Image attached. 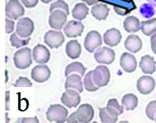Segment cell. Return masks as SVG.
Listing matches in <instances>:
<instances>
[{"instance_id":"obj_44","label":"cell","mask_w":156,"mask_h":123,"mask_svg":"<svg viewBox=\"0 0 156 123\" xmlns=\"http://www.w3.org/2000/svg\"><path fill=\"white\" fill-rule=\"evenodd\" d=\"M154 120H155V121L156 122V115H155V119H154Z\"/></svg>"},{"instance_id":"obj_27","label":"cell","mask_w":156,"mask_h":123,"mask_svg":"<svg viewBox=\"0 0 156 123\" xmlns=\"http://www.w3.org/2000/svg\"><path fill=\"white\" fill-rule=\"evenodd\" d=\"M122 104L126 110H133L137 106L138 99L134 94H126L123 97Z\"/></svg>"},{"instance_id":"obj_6","label":"cell","mask_w":156,"mask_h":123,"mask_svg":"<svg viewBox=\"0 0 156 123\" xmlns=\"http://www.w3.org/2000/svg\"><path fill=\"white\" fill-rule=\"evenodd\" d=\"M34 29V24L32 19L29 18L24 17L18 19L16 28V33L22 39L30 38Z\"/></svg>"},{"instance_id":"obj_13","label":"cell","mask_w":156,"mask_h":123,"mask_svg":"<svg viewBox=\"0 0 156 123\" xmlns=\"http://www.w3.org/2000/svg\"><path fill=\"white\" fill-rule=\"evenodd\" d=\"M80 100L79 92L73 89H67L61 97L62 103L69 108L76 107L80 104Z\"/></svg>"},{"instance_id":"obj_2","label":"cell","mask_w":156,"mask_h":123,"mask_svg":"<svg viewBox=\"0 0 156 123\" xmlns=\"http://www.w3.org/2000/svg\"><path fill=\"white\" fill-rule=\"evenodd\" d=\"M94 117V110L93 107L84 104L79 106L78 110L74 112L67 119V122H81L88 123L91 121Z\"/></svg>"},{"instance_id":"obj_25","label":"cell","mask_w":156,"mask_h":123,"mask_svg":"<svg viewBox=\"0 0 156 123\" xmlns=\"http://www.w3.org/2000/svg\"><path fill=\"white\" fill-rule=\"evenodd\" d=\"M89 13V8L84 3H77L72 10V16L73 18L82 21L86 18Z\"/></svg>"},{"instance_id":"obj_34","label":"cell","mask_w":156,"mask_h":123,"mask_svg":"<svg viewBox=\"0 0 156 123\" xmlns=\"http://www.w3.org/2000/svg\"><path fill=\"white\" fill-rule=\"evenodd\" d=\"M13 86L19 88V87H31L33 86V83L31 81L26 77H19V78L15 81V83L12 85Z\"/></svg>"},{"instance_id":"obj_8","label":"cell","mask_w":156,"mask_h":123,"mask_svg":"<svg viewBox=\"0 0 156 123\" xmlns=\"http://www.w3.org/2000/svg\"><path fill=\"white\" fill-rule=\"evenodd\" d=\"M25 9L19 0H9L5 6V15L9 19L16 20L22 18Z\"/></svg>"},{"instance_id":"obj_40","label":"cell","mask_w":156,"mask_h":123,"mask_svg":"<svg viewBox=\"0 0 156 123\" xmlns=\"http://www.w3.org/2000/svg\"><path fill=\"white\" fill-rule=\"evenodd\" d=\"M10 93L9 91L5 92V110H9V102H10Z\"/></svg>"},{"instance_id":"obj_11","label":"cell","mask_w":156,"mask_h":123,"mask_svg":"<svg viewBox=\"0 0 156 123\" xmlns=\"http://www.w3.org/2000/svg\"><path fill=\"white\" fill-rule=\"evenodd\" d=\"M96 61L98 63L110 65L112 64L115 58L114 51L108 47H101L98 48L94 55Z\"/></svg>"},{"instance_id":"obj_18","label":"cell","mask_w":156,"mask_h":123,"mask_svg":"<svg viewBox=\"0 0 156 123\" xmlns=\"http://www.w3.org/2000/svg\"><path fill=\"white\" fill-rule=\"evenodd\" d=\"M122 35L119 30L111 28L104 34V42L110 47H115L121 42Z\"/></svg>"},{"instance_id":"obj_36","label":"cell","mask_w":156,"mask_h":123,"mask_svg":"<svg viewBox=\"0 0 156 123\" xmlns=\"http://www.w3.org/2000/svg\"><path fill=\"white\" fill-rule=\"evenodd\" d=\"M15 27V22L14 20L9 19L7 18H5V32L7 34L12 33Z\"/></svg>"},{"instance_id":"obj_28","label":"cell","mask_w":156,"mask_h":123,"mask_svg":"<svg viewBox=\"0 0 156 123\" xmlns=\"http://www.w3.org/2000/svg\"><path fill=\"white\" fill-rule=\"evenodd\" d=\"M106 110L112 115L118 117L123 113L124 107L119 105L117 99H112L109 100L107 105Z\"/></svg>"},{"instance_id":"obj_12","label":"cell","mask_w":156,"mask_h":123,"mask_svg":"<svg viewBox=\"0 0 156 123\" xmlns=\"http://www.w3.org/2000/svg\"><path fill=\"white\" fill-rule=\"evenodd\" d=\"M102 41L101 34L95 30L90 32L87 34L84 41V47L87 51L93 53L96 48L102 45Z\"/></svg>"},{"instance_id":"obj_16","label":"cell","mask_w":156,"mask_h":123,"mask_svg":"<svg viewBox=\"0 0 156 123\" xmlns=\"http://www.w3.org/2000/svg\"><path fill=\"white\" fill-rule=\"evenodd\" d=\"M155 86V80L152 77L144 75L137 81V88L140 93L147 95L154 90Z\"/></svg>"},{"instance_id":"obj_5","label":"cell","mask_w":156,"mask_h":123,"mask_svg":"<svg viewBox=\"0 0 156 123\" xmlns=\"http://www.w3.org/2000/svg\"><path fill=\"white\" fill-rule=\"evenodd\" d=\"M68 111L67 108L59 104L52 105L46 112V118L49 122L62 123L67 121Z\"/></svg>"},{"instance_id":"obj_17","label":"cell","mask_w":156,"mask_h":123,"mask_svg":"<svg viewBox=\"0 0 156 123\" xmlns=\"http://www.w3.org/2000/svg\"><path fill=\"white\" fill-rule=\"evenodd\" d=\"M120 65L122 68L128 73H131L137 68V61L135 56L125 52L121 57Z\"/></svg>"},{"instance_id":"obj_20","label":"cell","mask_w":156,"mask_h":123,"mask_svg":"<svg viewBox=\"0 0 156 123\" xmlns=\"http://www.w3.org/2000/svg\"><path fill=\"white\" fill-rule=\"evenodd\" d=\"M142 41L138 35H130L127 38L124 46L125 48L132 53H137L142 48Z\"/></svg>"},{"instance_id":"obj_24","label":"cell","mask_w":156,"mask_h":123,"mask_svg":"<svg viewBox=\"0 0 156 123\" xmlns=\"http://www.w3.org/2000/svg\"><path fill=\"white\" fill-rule=\"evenodd\" d=\"M124 28L129 33L137 32L141 29L139 20L135 16H128L124 22Z\"/></svg>"},{"instance_id":"obj_38","label":"cell","mask_w":156,"mask_h":123,"mask_svg":"<svg viewBox=\"0 0 156 123\" xmlns=\"http://www.w3.org/2000/svg\"><path fill=\"white\" fill-rule=\"evenodd\" d=\"M21 122H38L37 117H27V118H21Z\"/></svg>"},{"instance_id":"obj_4","label":"cell","mask_w":156,"mask_h":123,"mask_svg":"<svg viewBox=\"0 0 156 123\" xmlns=\"http://www.w3.org/2000/svg\"><path fill=\"white\" fill-rule=\"evenodd\" d=\"M98 2L111 5L115 12L122 16H126L137 8L133 0H98Z\"/></svg>"},{"instance_id":"obj_22","label":"cell","mask_w":156,"mask_h":123,"mask_svg":"<svg viewBox=\"0 0 156 123\" xmlns=\"http://www.w3.org/2000/svg\"><path fill=\"white\" fill-rule=\"evenodd\" d=\"M66 52L67 56L71 59H77L81 54V45L77 40L69 41L66 45Z\"/></svg>"},{"instance_id":"obj_30","label":"cell","mask_w":156,"mask_h":123,"mask_svg":"<svg viewBox=\"0 0 156 123\" xmlns=\"http://www.w3.org/2000/svg\"><path fill=\"white\" fill-rule=\"evenodd\" d=\"M30 38H29L27 39H22L20 38L16 32L13 33L10 35L9 38L10 44H11L12 47L16 48H19L20 47L27 45L30 42Z\"/></svg>"},{"instance_id":"obj_39","label":"cell","mask_w":156,"mask_h":123,"mask_svg":"<svg viewBox=\"0 0 156 123\" xmlns=\"http://www.w3.org/2000/svg\"><path fill=\"white\" fill-rule=\"evenodd\" d=\"M150 42H151L152 50L154 52V53L156 54V33L154 34L151 37Z\"/></svg>"},{"instance_id":"obj_37","label":"cell","mask_w":156,"mask_h":123,"mask_svg":"<svg viewBox=\"0 0 156 123\" xmlns=\"http://www.w3.org/2000/svg\"><path fill=\"white\" fill-rule=\"evenodd\" d=\"M20 1L26 8L34 7L38 3V0H20Z\"/></svg>"},{"instance_id":"obj_21","label":"cell","mask_w":156,"mask_h":123,"mask_svg":"<svg viewBox=\"0 0 156 123\" xmlns=\"http://www.w3.org/2000/svg\"><path fill=\"white\" fill-rule=\"evenodd\" d=\"M155 65L156 62L154 61V58L147 55L141 58L139 66L144 74H152L155 71Z\"/></svg>"},{"instance_id":"obj_10","label":"cell","mask_w":156,"mask_h":123,"mask_svg":"<svg viewBox=\"0 0 156 123\" xmlns=\"http://www.w3.org/2000/svg\"><path fill=\"white\" fill-rule=\"evenodd\" d=\"M31 78L36 83H42L48 81L51 76V70L47 65H36L31 70Z\"/></svg>"},{"instance_id":"obj_29","label":"cell","mask_w":156,"mask_h":123,"mask_svg":"<svg viewBox=\"0 0 156 123\" xmlns=\"http://www.w3.org/2000/svg\"><path fill=\"white\" fill-rule=\"evenodd\" d=\"M141 30L147 36H150L156 32V18L141 22Z\"/></svg>"},{"instance_id":"obj_32","label":"cell","mask_w":156,"mask_h":123,"mask_svg":"<svg viewBox=\"0 0 156 123\" xmlns=\"http://www.w3.org/2000/svg\"><path fill=\"white\" fill-rule=\"evenodd\" d=\"M140 13H141L143 18H150L154 16L155 12L152 5L144 3L142 5L141 8H140Z\"/></svg>"},{"instance_id":"obj_35","label":"cell","mask_w":156,"mask_h":123,"mask_svg":"<svg viewBox=\"0 0 156 123\" xmlns=\"http://www.w3.org/2000/svg\"><path fill=\"white\" fill-rule=\"evenodd\" d=\"M146 114L150 119L154 120L156 115V101L150 102L146 108Z\"/></svg>"},{"instance_id":"obj_7","label":"cell","mask_w":156,"mask_h":123,"mask_svg":"<svg viewBox=\"0 0 156 123\" xmlns=\"http://www.w3.org/2000/svg\"><path fill=\"white\" fill-rule=\"evenodd\" d=\"M91 79L98 88L106 86L110 79V70L105 66H98L95 70H91Z\"/></svg>"},{"instance_id":"obj_1","label":"cell","mask_w":156,"mask_h":123,"mask_svg":"<svg viewBox=\"0 0 156 123\" xmlns=\"http://www.w3.org/2000/svg\"><path fill=\"white\" fill-rule=\"evenodd\" d=\"M49 11L50 27L55 30H61L66 23L67 16L69 14L68 5L63 0H58L51 5Z\"/></svg>"},{"instance_id":"obj_19","label":"cell","mask_w":156,"mask_h":123,"mask_svg":"<svg viewBox=\"0 0 156 123\" xmlns=\"http://www.w3.org/2000/svg\"><path fill=\"white\" fill-rule=\"evenodd\" d=\"M67 79L65 83V88L73 89L79 93L83 91L82 77L78 74H71L66 77Z\"/></svg>"},{"instance_id":"obj_9","label":"cell","mask_w":156,"mask_h":123,"mask_svg":"<svg viewBox=\"0 0 156 123\" xmlns=\"http://www.w3.org/2000/svg\"><path fill=\"white\" fill-rule=\"evenodd\" d=\"M64 35L61 31L49 30L44 35V43L51 48H58L64 43Z\"/></svg>"},{"instance_id":"obj_33","label":"cell","mask_w":156,"mask_h":123,"mask_svg":"<svg viewBox=\"0 0 156 123\" xmlns=\"http://www.w3.org/2000/svg\"><path fill=\"white\" fill-rule=\"evenodd\" d=\"M84 85L86 90L89 91H95L99 88L94 84L91 79V71L86 75L84 79Z\"/></svg>"},{"instance_id":"obj_31","label":"cell","mask_w":156,"mask_h":123,"mask_svg":"<svg viewBox=\"0 0 156 123\" xmlns=\"http://www.w3.org/2000/svg\"><path fill=\"white\" fill-rule=\"evenodd\" d=\"M99 116L101 118V121L102 122H116L118 119V117L113 116L110 114L106 110V108H100Z\"/></svg>"},{"instance_id":"obj_43","label":"cell","mask_w":156,"mask_h":123,"mask_svg":"<svg viewBox=\"0 0 156 123\" xmlns=\"http://www.w3.org/2000/svg\"><path fill=\"white\" fill-rule=\"evenodd\" d=\"M40 1L44 3H49L51 2L52 1H53V0H40Z\"/></svg>"},{"instance_id":"obj_3","label":"cell","mask_w":156,"mask_h":123,"mask_svg":"<svg viewBox=\"0 0 156 123\" xmlns=\"http://www.w3.org/2000/svg\"><path fill=\"white\" fill-rule=\"evenodd\" d=\"M13 60L16 68L20 70L27 68L33 63L32 51L28 47L21 48L14 53Z\"/></svg>"},{"instance_id":"obj_41","label":"cell","mask_w":156,"mask_h":123,"mask_svg":"<svg viewBox=\"0 0 156 123\" xmlns=\"http://www.w3.org/2000/svg\"><path fill=\"white\" fill-rule=\"evenodd\" d=\"M82 1L86 2L89 5H93L97 4L98 2V0H82Z\"/></svg>"},{"instance_id":"obj_26","label":"cell","mask_w":156,"mask_h":123,"mask_svg":"<svg viewBox=\"0 0 156 123\" xmlns=\"http://www.w3.org/2000/svg\"><path fill=\"white\" fill-rule=\"evenodd\" d=\"M86 68L84 65L79 62L72 63L67 66L65 70V75L67 77L71 74H78L82 77L84 75Z\"/></svg>"},{"instance_id":"obj_15","label":"cell","mask_w":156,"mask_h":123,"mask_svg":"<svg viewBox=\"0 0 156 123\" xmlns=\"http://www.w3.org/2000/svg\"><path fill=\"white\" fill-rule=\"evenodd\" d=\"M84 26L80 22L71 21L68 22L64 27V32L67 37L76 38L80 36L84 31Z\"/></svg>"},{"instance_id":"obj_14","label":"cell","mask_w":156,"mask_h":123,"mask_svg":"<svg viewBox=\"0 0 156 123\" xmlns=\"http://www.w3.org/2000/svg\"><path fill=\"white\" fill-rule=\"evenodd\" d=\"M50 52L43 45L38 44L33 50V58L36 63L45 64L50 59Z\"/></svg>"},{"instance_id":"obj_42","label":"cell","mask_w":156,"mask_h":123,"mask_svg":"<svg viewBox=\"0 0 156 123\" xmlns=\"http://www.w3.org/2000/svg\"><path fill=\"white\" fill-rule=\"evenodd\" d=\"M147 1L150 3V4L152 5L155 7H156V0H147Z\"/></svg>"},{"instance_id":"obj_23","label":"cell","mask_w":156,"mask_h":123,"mask_svg":"<svg viewBox=\"0 0 156 123\" xmlns=\"http://www.w3.org/2000/svg\"><path fill=\"white\" fill-rule=\"evenodd\" d=\"M110 9L105 4H97L91 8V14L97 20H105L109 14Z\"/></svg>"}]
</instances>
